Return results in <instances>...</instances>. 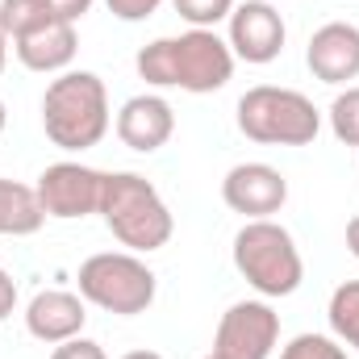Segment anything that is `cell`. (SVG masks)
I'll use <instances>...</instances> for the list:
<instances>
[{
  "label": "cell",
  "mask_w": 359,
  "mask_h": 359,
  "mask_svg": "<svg viewBox=\"0 0 359 359\" xmlns=\"http://www.w3.org/2000/svg\"><path fill=\"white\" fill-rule=\"evenodd\" d=\"M205 359H222V355H217V351H213V355H205Z\"/></svg>",
  "instance_id": "29"
},
{
  "label": "cell",
  "mask_w": 359,
  "mask_h": 359,
  "mask_svg": "<svg viewBox=\"0 0 359 359\" xmlns=\"http://www.w3.org/2000/svg\"><path fill=\"white\" fill-rule=\"evenodd\" d=\"M38 205L46 217H59V222H76V217H88L100 213V192H104V172L84 168V163H50L38 184Z\"/></svg>",
  "instance_id": "7"
},
{
  "label": "cell",
  "mask_w": 359,
  "mask_h": 359,
  "mask_svg": "<svg viewBox=\"0 0 359 359\" xmlns=\"http://www.w3.org/2000/svg\"><path fill=\"white\" fill-rule=\"evenodd\" d=\"M172 4L192 29H213L217 21L234 13V0H172Z\"/></svg>",
  "instance_id": "19"
},
{
  "label": "cell",
  "mask_w": 359,
  "mask_h": 359,
  "mask_svg": "<svg viewBox=\"0 0 359 359\" xmlns=\"http://www.w3.org/2000/svg\"><path fill=\"white\" fill-rule=\"evenodd\" d=\"M280 359H347V351L334 343V339H326V334H297Z\"/></svg>",
  "instance_id": "20"
},
{
  "label": "cell",
  "mask_w": 359,
  "mask_h": 359,
  "mask_svg": "<svg viewBox=\"0 0 359 359\" xmlns=\"http://www.w3.org/2000/svg\"><path fill=\"white\" fill-rule=\"evenodd\" d=\"M4 126H8V113H4V100H0V134H4Z\"/></svg>",
  "instance_id": "28"
},
{
  "label": "cell",
  "mask_w": 359,
  "mask_h": 359,
  "mask_svg": "<svg viewBox=\"0 0 359 359\" xmlns=\"http://www.w3.org/2000/svg\"><path fill=\"white\" fill-rule=\"evenodd\" d=\"M42 130L59 151H92L109 134V92L96 72H63L42 96Z\"/></svg>",
  "instance_id": "3"
},
{
  "label": "cell",
  "mask_w": 359,
  "mask_h": 359,
  "mask_svg": "<svg viewBox=\"0 0 359 359\" xmlns=\"http://www.w3.org/2000/svg\"><path fill=\"white\" fill-rule=\"evenodd\" d=\"M234 268L259 297H292L305 280V264L292 234L271 217L247 222L234 234Z\"/></svg>",
  "instance_id": "4"
},
{
  "label": "cell",
  "mask_w": 359,
  "mask_h": 359,
  "mask_svg": "<svg viewBox=\"0 0 359 359\" xmlns=\"http://www.w3.org/2000/svg\"><path fill=\"white\" fill-rule=\"evenodd\" d=\"M13 309H17V284H13V276H8V271L0 268V322H4Z\"/></svg>",
  "instance_id": "24"
},
{
  "label": "cell",
  "mask_w": 359,
  "mask_h": 359,
  "mask_svg": "<svg viewBox=\"0 0 359 359\" xmlns=\"http://www.w3.org/2000/svg\"><path fill=\"white\" fill-rule=\"evenodd\" d=\"M238 130L264 147H309L322 130V113L297 88H259L238 96Z\"/></svg>",
  "instance_id": "5"
},
{
  "label": "cell",
  "mask_w": 359,
  "mask_h": 359,
  "mask_svg": "<svg viewBox=\"0 0 359 359\" xmlns=\"http://www.w3.org/2000/svg\"><path fill=\"white\" fill-rule=\"evenodd\" d=\"M284 34H288L284 17L268 0H247V4H234V13H230V50L243 63L264 67L271 59H280Z\"/></svg>",
  "instance_id": "9"
},
{
  "label": "cell",
  "mask_w": 359,
  "mask_h": 359,
  "mask_svg": "<svg viewBox=\"0 0 359 359\" xmlns=\"http://www.w3.org/2000/svg\"><path fill=\"white\" fill-rule=\"evenodd\" d=\"M100 217L113 230V238L130 251H159L172 243V209L159 196V188L138 172H104L100 192Z\"/></svg>",
  "instance_id": "2"
},
{
  "label": "cell",
  "mask_w": 359,
  "mask_h": 359,
  "mask_svg": "<svg viewBox=\"0 0 359 359\" xmlns=\"http://www.w3.org/2000/svg\"><path fill=\"white\" fill-rule=\"evenodd\" d=\"M222 201L234 213H243L247 222H259V217H271V213L284 209L288 180L280 176L271 163H238L222 180Z\"/></svg>",
  "instance_id": "10"
},
{
  "label": "cell",
  "mask_w": 359,
  "mask_h": 359,
  "mask_svg": "<svg viewBox=\"0 0 359 359\" xmlns=\"http://www.w3.org/2000/svg\"><path fill=\"white\" fill-rule=\"evenodd\" d=\"M104 4L117 21H147L151 13H159L163 0H104Z\"/></svg>",
  "instance_id": "21"
},
{
  "label": "cell",
  "mask_w": 359,
  "mask_h": 359,
  "mask_svg": "<svg viewBox=\"0 0 359 359\" xmlns=\"http://www.w3.org/2000/svg\"><path fill=\"white\" fill-rule=\"evenodd\" d=\"M50 21H59L50 0H0V25H4V34L13 42L42 29V25H50Z\"/></svg>",
  "instance_id": "16"
},
{
  "label": "cell",
  "mask_w": 359,
  "mask_h": 359,
  "mask_svg": "<svg viewBox=\"0 0 359 359\" xmlns=\"http://www.w3.org/2000/svg\"><path fill=\"white\" fill-rule=\"evenodd\" d=\"M172 134H176V113H172V104H168L163 96H155V92L130 96V100L121 104V113H117V138H121L130 151H138V155L159 151Z\"/></svg>",
  "instance_id": "12"
},
{
  "label": "cell",
  "mask_w": 359,
  "mask_h": 359,
  "mask_svg": "<svg viewBox=\"0 0 359 359\" xmlns=\"http://www.w3.org/2000/svg\"><path fill=\"white\" fill-rule=\"evenodd\" d=\"M330 130H334L339 142L359 147V88H347L334 96V104H330Z\"/></svg>",
  "instance_id": "18"
},
{
  "label": "cell",
  "mask_w": 359,
  "mask_h": 359,
  "mask_svg": "<svg viewBox=\"0 0 359 359\" xmlns=\"http://www.w3.org/2000/svg\"><path fill=\"white\" fill-rule=\"evenodd\" d=\"M347 247H351V255L359 259V217H351V222H347Z\"/></svg>",
  "instance_id": "25"
},
{
  "label": "cell",
  "mask_w": 359,
  "mask_h": 359,
  "mask_svg": "<svg viewBox=\"0 0 359 359\" xmlns=\"http://www.w3.org/2000/svg\"><path fill=\"white\" fill-rule=\"evenodd\" d=\"M134 67L155 88H180L205 96V92H217L230 84L234 50L213 29H188V34L155 38L151 46H142Z\"/></svg>",
  "instance_id": "1"
},
{
  "label": "cell",
  "mask_w": 359,
  "mask_h": 359,
  "mask_svg": "<svg viewBox=\"0 0 359 359\" xmlns=\"http://www.w3.org/2000/svg\"><path fill=\"white\" fill-rule=\"evenodd\" d=\"M280 339V313L268 301H238L222 313L213 351L222 359H268Z\"/></svg>",
  "instance_id": "8"
},
{
  "label": "cell",
  "mask_w": 359,
  "mask_h": 359,
  "mask_svg": "<svg viewBox=\"0 0 359 359\" xmlns=\"http://www.w3.org/2000/svg\"><path fill=\"white\" fill-rule=\"evenodd\" d=\"M13 50H17L21 67L50 76V72H63V67L76 59L80 38H76V25H72V21H50V25H42V29H34V34L17 38V42H13Z\"/></svg>",
  "instance_id": "14"
},
{
  "label": "cell",
  "mask_w": 359,
  "mask_h": 359,
  "mask_svg": "<svg viewBox=\"0 0 359 359\" xmlns=\"http://www.w3.org/2000/svg\"><path fill=\"white\" fill-rule=\"evenodd\" d=\"M50 359H109V355H104L100 343H92V339H84V334H76V339L59 343V347L50 351Z\"/></svg>",
  "instance_id": "22"
},
{
  "label": "cell",
  "mask_w": 359,
  "mask_h": 359,
  "mask_svg": "<svg viewBox=\"0 0 359 359\" xmlns=\"http://www.w3.org/2000/svg\"><path fill=\"white\" fill-rule=\"evenodd\" d=\"M50 8H55L59 21H72V25H76V21L92 8V0H50Z\"/></svg>",
  "instance_id": "23"
},
{
  "label": "cell",
  "mask_w": 359,
  "mask_h": 359,
  "mask_svg": "<svg viewBox=\"0 0 359 359\" xmlns=\"http://www.w3.org/2000/svg\"><path fill=\"white\" fill-rule=\"evenodd\" d=\"M88 322V309H84V297L76 292H63V288H42L29 305H25V330L38 339V343H67L84 330Z\"/></svg>",
  "instance_id": "13"
},
{
  "label": "cell",
  "mask_w": 359,
  "mask_h": 359,
  "mask_svg": "<svg viewBox=\"0 0 359 359\" xmlns=\"http://www.w3.org/2000/svg\"><path fill=\"white\" fill-rule=\"evenodd\" d=\"M121 359H163L159 351H130V355H121Z\"/></svg>",
  "instance_id": "27"
},
{
  "label": "cell",
  "mask_w": 359,
  "mask_h": 359,
  "mask_svg": "<svg viewBox=\"0 0 359 359\" xmlns=\"http://www.w3.org/2000/svg\"><path fill=\"white\" fill-rule=\"evenodd\" d=\"M305 63L313 72V80L322 84H347L359 76V25L351 21H326L322 29H313L309 46H305Z\"/></svg>",
  "instance_id": "11"
},
{
  "label": "cell",
  "mask_w": 359,
  "mask_h": 359,
  "mask_svg": "<svg viewBox=\"0 0 359 359\" xmlns=\"http://www.w3.org/2000/svg\"><path fill=\"white\" fill-rule=\"evenodd\" d=\"M155 271L130 251H100L80 264V297L117 318L147 313L155 301Z\"/></svg>",
  "instance_id": "6"
},
{
  "label": "cell",
  "mask_w": 359,
  "mask_h": 359,
  "mask_svg": "<svg viewBox=\"0 0 359 359\" xmlns=\"http://www.w3.org/2000/svg\"><path fill=\"white\" fill-rule=\"evenodd\" d=\"M326 318H330L334 339L359 351V280H347V284L334 288V297H330V313H326Z\"/></svg>",
  "instance_id": "17"
},
{
  "label": "cell",
  "mask_w": 359,
  "mask_h": 359,
  "mask_svg": "<svg viewBox=\"0 0 359 359\" xmlns=\"http://www.w3.org/2000/svg\"><path fill=\"white\" fill-rule=\"evenodd\" d=\"M4 63H8V34H4V25H0V72H4Z\"/></svg>",
  "instance_id": "26"
},
{
  "label": "cell",
  "mask_w": 359,
  "mask_h": 359,
  "mask_svg": "<svg viewBox=\"0 0 359 359\" xmlns=\"http://www.w3.org/2000/svg\"><path fill=\"white\" fill-rule=\"evenodd\" d=\"M42 222H46V213L38 205V192L29 184H17V180L0 176V234L25 238V234H38Z\"/></svg>",
  "instance_id": "15"
}]
</instances>
